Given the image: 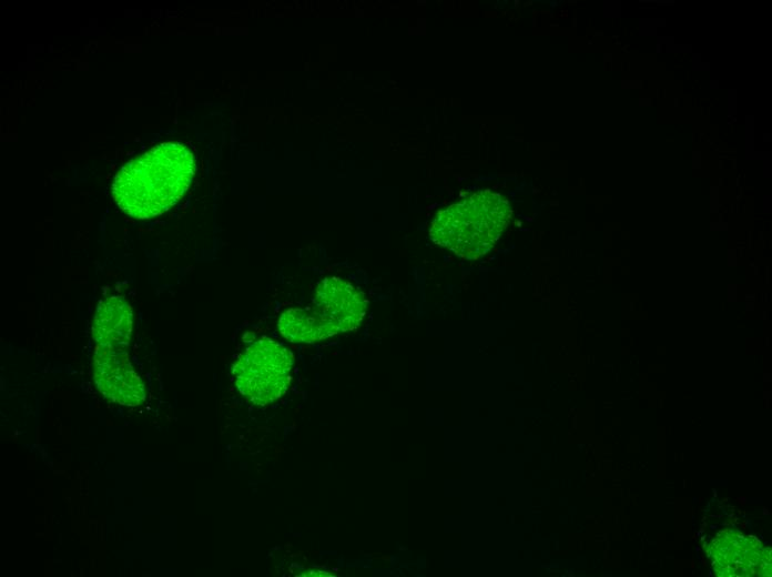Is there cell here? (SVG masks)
<instances>
[{"mask_svg": "<svg viewBox=\"0 0 772 577\" xmlns=\"http://www.w3.org/2000/svg\"><path fill=\"white\" fill-rule=\"evenodd\" d=\"M194 171V158L186 146L172 142L156 145L122 166L114 178L112 196L126 214L154 217L183 196Z\"/></svg>", "mask_w": 772, "mask_h": 577, "instance_id": "6da1fadb", "label": "cell"}, {"mask_svg": "<svg viewBox=\"0 0 772 577\" xmlns=\"http://www.w3.org/2000/svg\"><path fill=\"white\" fill-rule=\"evenodd\" d=\"M512 210L505 196L490 190L467 193L431 221V241L466 260L487 254L508 227Z\"/></svg>", "mask_w": 772, "mask_h": 577, "instance_id": "7a4b0ae2", "label": "cell"}, {"mask_svg": "<svg viewBox=\"0 0 772 577\" xmlns=\"http://www.w3.org/2000/svg\"><path fill=\"white\" fill-rule=\"evenodd\" d=\"M293 355L283 345L262 338L246 348L233 367L238 391L254 404L265 405L280 398L292 376Z\"/></svg>", "mask_w": 772, "mask_h": 577, "instance_id": "3957f363", "label": "cell"}, {"mask_svg": "<svg viewBox=\"0 0 772 577\" xmlns=\"http://www.w3.org/2000/svg\"><path fill=\"white\" fill-rule=\"evenodd\" d=\"M713 568L720 576L759 577L771 575V550L753 536L724 530L712 540Z\"/></svg>", "mask_w": 772, "mask_h": 577, "instance_id": "277c9868", "label": "cell"}, {"mask_svg": "<svg viewBox=\"0 0 772 577\" xmlns=\"http://www.w3.org/2000/svg\"><path fill=\"white\" fill-rule=\"evenodd\" d=\"M312 308L337 333L355 330L366 313L365 294L339 277H326L317 286Z\"/></svg>", "mask_w": 772, "mask_h": 577, "instance_id": "5b68a950", "label": "cell"}, {"mask_svg": "<svg viewBox=\"0 0 772 577\" xmlns=\"http://www.w3.org/2000/svg\"><path fill=\"white\" fill-rule=\"evenodd\" d=\"M94 378L105 397L122 405H138L144 398L143 384L130 363L126 347L98 345Z\"/></svg>", "mask_w": 772, "mask_h": 577, "instance_id": "8992f818", "label": "cell"}, {"mask_svg": "<svg viewBox=\"0 0 772 577\" xmlns=\"http://www.w3.org/2000/svg\"><path fill=\"white\" fill-rule=\"evenodd\" d=\"M132 331V310L120 296L106 297L98 304L92 335L98 345L128 347Z\"/></svg>", "mask_w": 772, "mask_h": 577, "instance_id": "52a82bcc", "label": "cell"}, {"mask_svg": "<svg viewBox=\"0 0 772 577\" xmlns=\"http://www.w3.org/2000/svg\"><path fill=\"white\" fill-rule=\"evenodd\" d=\"M281 334L293 343H313L337 334L313 308H288L278 320Z\"/></svg>", "mask_w": 772, "mask_h": 577, "instance_id": "ba28073f", "label": "cell"}]
</instances>
